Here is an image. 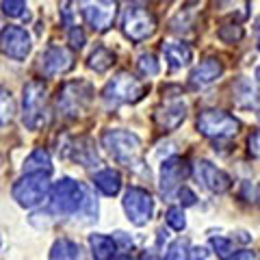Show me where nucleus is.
<instances>
[{
  "instance_id": "obj_37",
  "label": "nucleus",
  "mask_w": 260,
  "mask_h": 260,
  "mask_svg": "<svg viewBox=\"0 0 260 260\" xmlns=\"http://www.w3.org/2000/svg\"><path fill=\"white\" fill-rule=\"evenodd\" d=\"M256 78H258V80H260V68H258V70H256Z\"/></svg>"
},
{
  "instance_id": "obj_5",
  "label": "nucleus",
  "mask_w": 260,
  "mask_h": 260,
  "mask_svg": "<svg viewBox=\"0 0 260 260\" xmlns=\"http://www.w3.org/2000/svg\"><path fill=\"white\" fill-rule=\"evenodd\" d=\"M50 180L46 174H24L18 182L13 184V200L24 208H32L50 195Z\"/></svg>"
},
{
  "instance_id": "obj_10",
  "label": "nucleus",
  "mask_w": 260,
  "mask_h": 260,
  "mask_svg": "<svg viewBox=\"0 0 260 260\" xmlns=\"http://www.w3.org/2000/svg\"><path fill=\"white\" fill-rule=\"evenodd\" d=\"M30 35L20 26H5L0 32V50H3L9 59L24 61L30 52Z\"/></svg>"
},
{
  "instance_id": "obj_7",
  "label": "nucleus",
  "mask_w": 260,
  "mask_h": 260,
  "mask_svg": "<svg viewBox=\"0 0 260 260\" xmlns=\"http://www.w3.org/2000/svg\"><path fill=\"white\" fill-rule=\"evenodd\" d=\"M93 89L85 80H76V83H65L59 93H56V104L65 115H80L91 102Z\"/></svg>"
},
{
  "instance_id": "obj_1",
  "label": "nucleus",
  "mask_w": 260,
  "mask_h": 260,
  "mask_svg": "<svg viewBox=\"0 0 260 260\" xmlns=\"http://www.w3.org/2000/svg\"><path fill=\"white\" fill-rule=\"evenodd\" d=\"M102 148L124 167L141 165V139L130 130H104Z\"/></svg>"
},
{
  "instance_id": "obj_30",
  "label": "nucleus",
  "mask_w": 260,
  "mask_h": 260,
  "mask_svg": "<svg viewBox=\"0 0 260 260\" xmlns=\"http://www.w3.org/2000/svg\"><path fill=\"white\" fill-rule=\"evenodd\" d=\"M70 44L74 48H83L85 46V32L80 26H72L70 28Z\"/></svg>"
},
{
  "instance_id": "obj_23",
  "label": "nucleus",
  "mask_w": 260,
  "mask_h": 260,
  "mask_svg": "<svg viewBox=\"0 0 260 260\" xmlns=\"http://www.w3.org/2000/svg\"><path fill=\"white\" fill-rule=\"evenodd\" d=\"M13 113H15V102L11 93L5 87H0V128L7 126L13 119Z\"/></svg>"
},
{
  "instance_id": "obj_21",
  "label": "nucleus",
  "mask_w": 260,
  "mask_h": 260,
  "mask_svg": "<svg viewBox=\"0 0 260 260\" xmlns=\"http://www.w3.org/2000/svg\"><path fill=\"white\" fill-rule=\"evenodd\" d=\"M52 260H76L80 258V247L76 243H72L70 239H61L52 245Z\"/></svg>"
},
{
  "instance_id": "obj_12",
  "label": "nucleus",
  "mask_w": 260,
  "mask_h": 260,
  "mask_svg": "<svg viewBox=\"0 0 260 260\" xmlns=\"http://www.w3.org/2000/svg\"><path fill=\"white\" fill-rule=\"evenodd\" d=\"M195 176L198 180L206 186L210 193H225L232 186V178L228 176L223 169H219L217 165L208 160H198L195 162Z\"/></svg>"
},
{
  "instance_id": "obj_11",
  "label": "nucleus",
  "mask_w": 260,
  "mask_h": 260,
  "mask_svg": "<svg viewBox=\"0 0 260 260\" xmlns=\"http://www.w3.org/2000/svg\"><path fill=\"white\" fill-rule=\"evenodd\" d=\"M42 61V72L46 76H61L65 72H70L74 68V54H72L70 48L65 46H52L39 56Z\"/></svg>"
},
{
  "instance_id": "obj_36",
  "label": "nucleus",
  "mask_w": 260,
  "mask_h": 260,
  "mask_svg": "<svg viewBox=\"0 0 260 260\" xmlns=\"http://www.w3.org/2000/svg\"><path fill=\"white\" fill-rule=\"evenodd\" d=\"M256 28H258V30H260V18H258V20H256Z\"/></svg>"
},
{
  "instance_id": "obj_32",
  "label": "nucleus",
  "mask_w": 260,
  "mask_h": 260,
  "mask_svg": "<svg viewBox=\"0 0 260 260\" xmlns=\"http://www.w3.org/2000/svg\"><path fill=\"white\" fill-rule=\"evenodd\" d=\"M180 198H184V200H182V204H184V206H193V204H195V200H198V198H195V193L189 191L186 186H182V189H180Z\"/></svg>"
},
{
  "instance_id": "obj_38",
  "label": "nucleus",
  "mask_w": 260,
  "mask_h": 260,
  "mask_svg": "<svg viewBox=\"0 0 260 260\" xmlns=\"http://www.w3.org/2000/svg\"><path fill=\"white\" fill-rule=\"evenodd\" d=\"M258 117H260V111H258Z\"/></svg>"
},
{
  "instance_id": "obj_16",
  "label": "nucleus",
  "mask_w": 260,
  "mask_h": 260,
  "mask_svg": "<svg viewBox=\"0 0 260 260\" xmlns=\"http://www.w3.org/2000/svg\"><path fill=\"white\" fill-rule=\"evenodd\" d=\"M223 74V63L219 61V59H204L198 68H195L191 72V76H189V83L195 87V89H202V87H208V85H213L217 78H221Z\"/></svg>"
},
{
  "instance_id": "obj_22",
  "label": "nucleus",
  "mask_w": 260,
  "mask_h": 260,
  "mask_svg": "<svg viewBox=\"0 0 260 260\" xmlns=\"http://www.w3.org/2000/svg\"><path fill=\"white\" fill-rule=\"evenodd\" d=\"M113 63H115V56H113V52L104 46H98L91 52V56H89V68L95 70V72H107Z\"/></svg>"
},
{
  "instance_id": "obj_35",
  "label": "nucleus",
  "mask_w": 260,
  "mask_h": 260,
  "mask_svg": "<svg viewBox=\"0 0 260 260\" xmlns=\"http://www.w3.org/2000/svg\"><path fill=\"white\" fill-rule=\"evenodd\" d=\"M113 260H133V258H130L128 254H119V256H115V258H113Z\"/></svg>"
},
{
  "instance_id": "obj_4",
  "label": "nucleus",
  "mask_w": 260,
  "mask_h": 260,
  "mask_svg": "<svg viewBox=\"0 0 260 260\" xmlns=\"http://www.w3.org/2000/svg\"><path fill=\"white\" fill-rule=\"evenodd\" d=\"M87 193L72 178H61L50 189V210L56 215H74L85 204Z\"/></svg>"
},
{
  "instance_id": "obj_19",
  "label": "nucleus",
  "mask_w": 260,
  "mask_h": 260,
  "mask_svg": "<svg viewBox=\"0 0 260 260\" xmlns=\"http://www.w3.org/2000/svg\"><path fill=\"white\" fill-rule=\"evenodd\" d=\"M24 174H52V160L50 154H48L44 148H37L30 156L24 160Z\"/></svg>"
},
{
  "instance_id": "obj_2",
  "label": "nucleus",
  "mask_w": 260,
  "mask_h": 260,
  "mask_svg": "<svg viewBox=\"0 0 260 260\" xmlns=\"http://www.w3.org/2000/svg\"><path fill=\"white\" fill-rule=\"evenodd\" d=\"M148 93V85L141 83L139 78H135L128 72H119L117 76H113L107 87L102 91V100L109 107H119V104H135Z\"/></svg>"
},
{
  "instance_id": "obj_28",
  "label": "nucleus",
  "mask_w": 260,
  "mask_h": 260,
  "mask_svg": "<svg viewBox=\"0 0 260 260\" xmlns=\"http://www.w3.org/2000/svg\"><path fill=\"white\" fill-rule=\"evenodd\" d=\"M0 7L9 18H24L26 15V3H22V0H5Z\"/></svg>"
},
{
  "instance_id": "obj_15",
  "label": "nucleus",
  "mask_w": 260,
  "mask_h": 260,
  "mask_svg": "<svg viewBox=\"0 0 260 260\" xmlns=\"http://www.w3.org/2000/svg\"><path fill=\"white\" fill-rule=\"evenodd\" d=\"M184 117H186V104L182 100L167 102L165 107L156 109V113H154V119H156V124L162 130H176L184 121Z\"/></svg>"
},
{
  "instance_id": "obj_25",
  "label": "nucleus",
  "mask_w": 260,
  "mask_h": 260,
  "mask_svg": "<svg viewBox=\"0 0 260 260\" xmlns=\"http://www.w3.org/2000/svg\"><path fill=\"white\" fill-rule=\"evenodd\" d=\"M186 247H189V243H186L184 239L174 241L172 245L165 249V256H162V260H186V256H189Z\"/></svg>"
},
{
  "instance_id": "obj_20",
  "label": "nucleus",
  "mask_w": 260,
  "mask_h": 260,
  "mask_svg": "<svg viewBox=\"0 0 260 260\" xmlns=\"http://www.w3.org/2000/svg\"><path fill=\"white\" fill-rule=\"evenodd\" d=\"M93 184L95 189H100L104 195L111 198V195H117L121 189V176L115 169H102V172H98L93 176Z\"/></svg>"
},
{
  "instance_id": "obj_24",
  "label": "nucleus",
  "mask_w": 260,
  "mask_h": 260,
  "mask_svg": "<svg viewBox=\"0 0 260 260\" xmlns=\"http://www.w3.org/2000/svg\"><path fill=\"white\" fill-rule=\"evenodd\" d=\"M243 35H245V30H243V26H239V24H223V26L217 30V37L221 39L223 44H237L243 39Z\"/></svg>"
},
{
  "instance_id": "obj_29",
  "label": "nucleus",
  "mask_w": 260,
  "mask_h": 260,
  "mask_svg": "<svg viewBox=\"0 0 260 260\" xmlns=\"http://www.w3.org/2000/svg\"><path fill=\"white\" fill-rule=\"evenodd\" d=\"M210 245L217 251V256H221V258H228V254L232 251V241L223 237H213L210 239Z\"/></svg>"
},
{
  "instance_id": "obj_14",
  "label": "nucleus",
  "mask_w": 260,
  "mask_h": 260,
  "mask_svg": "<svg viewBox=\"0 0 260 260\" xmlns=\"http://www.w3.org/2000/svg\"><path fill=\"white\" fill-rule=\"evenodd\" d=\"M186 172H189V169H186L184 160L180 156L167 158L165 162H162V167H160V191H162V195L172 193L176 186L184 180Z\"/></svg>"
},
{
  "instance_id": "obj_31",
  "label": "nucleus",
  "mask_w": 260,
  "mask_h": 260,
  "mask_svg": "<svg viewBox=\"0 0 260 260\" xmlns=\"http://www.w3.org/2000/svg\"><path fill=\"white\" fill-rule=\"evenodd\" d=\"M247 145H249V154H254V156L260 158V130H256V133L249 135Z\"/></svg>"
},
{
  "instance_id": "obj_27",
  "label": "nucleus",
  "mask_w": 260,
  "mask_h": 260,
  "mask_svg": "<svg viewBox=\"0 0 260 260\" xmlns=\"http://www.w3.org/2000/svg\"><path fill=\"white\" fill-rule=\"evenodd\" d=\"M158 61L154 54H141L139 56V72L143 76H156L158 74Z\"/></svg>"
},
{
  "instance_id": "obj_18",
  "label": "nucleus",
  "mask_w": 260,
  "mask_h": 260,
  "mask_svg": "<svg viewBox=\"0 0 260 260\" xmlns=\"http://www.w3.org/2000/svg\"><path fill=\"white\" fill-rule=\"evenodd\" d=\"M89 247H91V254L95 260H113L117 251L115 241L107 237V234H91L89 237Z\"/></svg>"
},
{
  "instance_id": "obj_9",
  "label": "nucleus",
  "mask_w": 260,
  "mask_h": 260,
  "mask_svg": "<svg viewBox=\"0 0 260 260\" xmlns=\"http://www.w3.org/2000/svg\"><path fill=\"white\" fill-rule=\"evenodd\" d=\"M124 210L130 219V223L135 225H145L152 219V213H154V200L152 195L141 189V186H130V189L124 193Z\"/></svg>"
},
{
  "instance_id": "obj_26",
  "label": "nucleus",
  "mask_w": 260,
  "mask_h": 260,
  "mask_svg": "<svg viewBox=\"0 0 260 260\" xmlns=\"http://www.w3.org/2000/svg\"><path fill=\"white\" fill-rule=\"evenodd\" d=\"M165 221L169 223V228H174L176 232H182L186 228L184 213H182V208H178V206H172L167 210V213H165Z\"/></svg>"
},
{
  "instance_id": "obj_6",
  "label": "nucleus",
  "mask_w": 260,
  "mask_h": 260,
  "mask_svg": "<svg viewBox=\"0 0 260 260\" xmlns=\"http://www.w3.org/2000/svg\"><path fill=\"white\" fill-rule=\"evenodd\" d=\"M241 130V121L225 111H202L198 115V133L210 139H228Z\"/></svg>"
},
{
  "instance_id": "obj_33",
  "label": "nucleus",
  "mask_w": 260,
  "mask_h": 260,
  "mask_svg": "<svg viewBox=\"0 0 260 260\" xmlns=\"http://www.w3.org/2000/svg\"><path fill=\"white\" fill-rule=\"evenodd\" d=\"M206 256H208V251L204 247H193L189 251V256H186V260H206Z\"/></svg>"
},
{
  "instance_id": "obj_13",
  "label": "nucleus",
  "mask_w": 260,
  "mask_h": 260,
  "mask_svg": "<svg viewBox=\"0 0 260 260\" xmlns=\"http://www.w3.org/2000/svg\"><path fill=\"white\" fill-rule=\"evenodd\" d=\"M117 13L115 3H85L83 5V18L93 30H107Z\"/></svg>"
},
{
  "instance_id": "obj_8",
  "label": "nucleus",
  "mask_w": 260,
  "mask_h": 260,
  "mask_svg": "<svg viewBox=\"0 0 260 260\" xmlns=\"http://www.w3.org/2000/svg\"><path fill=\"white\" fill-rule=\"evenodd\" d=\"M121 30L133 44H141L148 39L154 30H156V18L143 7H128L124 13V22H121Z\"/></svg>"
},
{
  "instance_id": "obj_34",
  "label": "nucleus",
  "mask_w": 260,
  "mask_h": 260,
  "mask_svg": "<svg viewBox=\"0 0 260 260\" xmlns=\"http://www.w3.org/2000/svg\"><path fill=\"white\" fill-rule=\"evenodd\" d=\"M228 260H254V254H251V251H237V254Z\"/></svg>"
},
{
  "instance_id": "obj_3",
  "label": "nucleus",
  "mask_w": 260,
  "mask_h": 260,
  "mask_svg": "<svg viewBox=\"0 0 260 260\" xmlns=\"http://www.w3.org/2000/svg\"><path fill=\"white\" fill-rule=\"evenodd\" d=\"M22 109H24V126L30 130H39L48 124V107H46V85L42 80H30L24 85L22 95Z\"/></svg>"
},
{
  "instance_id": "obj_17",
  "label": "nucleus",
  "mask_w": 260,
  "mask_h": 260,
  "mask_svg": "<svg viewBox=\"0 0 260 260\" xmlns=\"http://www.w3.org/2000/svg\"><path fill=\"white\" fill-rule=\"evenodd\" d=\"M162 54H165V61L169 63L172 70H180L186 68L193 61V50L189 44L182 42H167L162 44Z\"/></svg>"
}]
</instances>
